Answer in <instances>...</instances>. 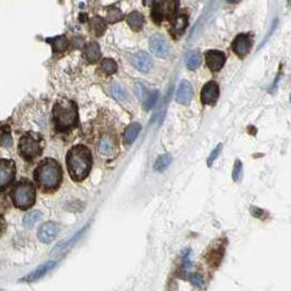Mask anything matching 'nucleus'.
I'll list each match as a JSON object with an SVG mask.
<instances>
[{
    "instance_id": "nucleus-1",
    "label": "nucleus",
    "mask_w": 291,
    "mask_h": 291,
    "mask_svg": "<svg viewBox=\"0 0 291 291\" xmlns=\"http://www.w3.org/2000/svg\"><path fill=\"white\" fill-rule=\"evenodd\" d=\"M67 168L69 175L75 181H83L92 168V155L89 148L77 145L67 153Z\"/></svg>"
},
{
    "instance_id": "nucleus-2",
    "label": "nucleus",
    "mask_w": 291,
    "mask_h": 291,
    "mask_svg": "<svg viewBox=\"0 0 291 291\" xmlns=\"http://www.w3.org/2000/svg\"><path fill=\"white\" fill-rule=\"evenodd\" d=\"M34 178L43 190H56L62 183V166L56 160L45 159L37 165L35 172H34Z\"/></svg>"
},
{
    "instance_id": "nucleus-3",
    "label": "nucleus",
    "mask_w": 291,
    "mask_h": 291,
    "mask_svg": "<svg viewBox=\"0 0 291 291\" xmlns=\"http://www.w3.org/2000/svg\"><path fill=\"white\" fill-rule=\"evenodd\" d=\"M54 123L57 130L66 132L78 125V109L75 102L59 99L53 108Z\"/></svg>"
},
{
    "instance_id": "nucleus-4",
    "label": "nucleus",
    "mask_w": 291,
    "mask_h": 291,
    "mask_svg": "<svg viewBox=\"0 0 291 291\" xmlns=\"http://www.w3.org/2000/svg\"><path fill=\"white\" fill-rule=\"evenodd\" d=\"M19 150L21 156H22L25 160L32 161L41 156L43 151V139L40 135L37 134H25L21 137L19 143Z\"/></svg>"
},
{
    "instance_id": "nucleus-5",
    "label": "nucleus",
    "mask_w": 291,
    "mask_h": 291,
    "mask_svg": "<svg viewBox=\"0 0 291 291\" xmlns=\"http://www.w3.org/2000/svg\"><path fill=\"white\" fill-rule=\"evenodd\" d=\"M14 200L16 207L22 210L31 208L35 203V188L30 182H22L16 187L14 192Z\"/></svg>"
},
{
    "instance_id": "nucleus-6",
    "label": "nucleus",
    "mask_w": 291,
    "mask_h": 291,
    "mask_svg": "<svg viewBox=\"0 0 291 291\" xmlns=\"http://www.w3.org/2000/svg\"><path fill=\"white\" fill-rule=\"evenodd\" d=\"M178 0H155L152 3L151 16L157 23L162 20L169 19L177 10Z\"/></svg>"
},
{
    "instance_id": "nucleus-7",
    "label": "nucleus",
    "mask_w": 291,
    "mask_h": 291,
    "mask_svg": "<svg viewBox=\"0 0 291 291\" xmlns=\"http://www.w3.org/2000/svg\"><path fill=\"white\" fill-rule=\"evenodd\" d=\"M16 175V164L12 160L0 161V190L14 181Z\"/></svg>"
},
{
    "instance_id": "nucleus-8",
    "label": "nucleus",
    "mask_w": 291,
    "mask_h": 291,
    "mask_svg": "<svg viewBox=\"0 0 291 291\" xmlns=\"http://www.w3.org/2000/svg\"><path fill=\"white\" fill-rule=\"evenodd\" d=\"M59 225L56 222L48 221L45 222L41 226V228L38 229V239L43 243H50L53 242L59 233Z\"/></svg>"
},
{
    "instance_id": "nucleus-9",
    "label": "nucleus",
    "mask_w": 291,
    "mask_h": 291,
    "mask_svg": "<svg viewBox=\"0 0 291 291\" xmlns=\"http://www.w3.org/2000/svg\"><path fill=\"white\" fill-rule=\"evenodd\" d=\"M200 97H202V102L204 104H216L218 97H219V85L215 81H209L203 87Z\"/></svg>"
},
{
    "instance_id": "nucleus-10",
    "label": "nucleus",
    "mask_w": 291,
    "mask_h": 291,
    "mask_svg": "<svg viewBox=\"0 0 291 291\" xmlns=\"http://www.w3.org/2000/svg\"><path fill=\"white\" fill-rule=\"evenodd\" d=\"M252 47V40L246 34H240L233 41L232 48L234 53L240 57H245L250 53Z\"/></svg>"
},
{
    "instance_id": "nucleus-11",
    "label": "nucleus",
    "mask_w": 291,
    "mask_h": 291,
    "mask_svg": "<svg viewBox=\"0 0 291 291\" xmlns=\"http://www.w3.org/2000/svg\"><path fill=\"white\" fill-rule=\"evenodd\" d=\"M150 49L153 55H156L157 57L164 58L168 56L169 54V45L163 37L159 34H156L150 38Z\"/></svg>"
},
{
    "instance_id": "nucleus-12",
    "label": "nucleus",
    "mask_w": 291,
    "mask_h": 291,
    "mask_svg": "<svg viewBox=\"0 0 291 291\" xmlns=\"http://www.w3.org/2000/svg\"><path fill=\"white\" fill-rule=\"evenodd\" d=\"M226 55L220 50H209L206 53V63L211 71H219L225 65Z\"/></svg>"
},
{
    "instance_id": "nucleus-13",
    "label": "nucleus",
    "mask_w": 291,
    "mask_h": 291,
    "mask_svg": "<svg viewBox=\"0 0 291 291\" xmlns=\"http://www.w3.org/2000/svg\"><path fill=\"white\" fill-rule=\"evenodd\" d=\"M193 97V87L186 80L179 83L177 92V101L181 104H188Z\"/></svg>"
},
{
    "instance_id": "nucleus-14",
    "label": "nucleus",
    "mask_w": 291,
    "mask_h": 291,
    "mask_svg": "<svg viewBox=\"0 0 291 291\" xmlns=\"http://www.w3.org/2000/svg\"><path fill=\"white\" fill-rule=\"evenodd\" d=\"M132 64L134 66L141 72H148L150 70L152 62L151 58L146 52H139L137 53L134 58H132Z\"/></svg>"
},
{
    "instance_id": "nucleus-15",
    "label": "nucleus",
    "mask_w": 291,
    "mask_h": 291,
    "mask_svg": "<svg viewBox=\"0 0 291 291\" xmlns=\"http://www.w3.org/2000/svg\"><path fill=\"white\" fill-rule=\"evenodd\" d=\"M55 265H56V263H55V262H47L45 264H43V265H41L40 267L36 268L35 271L32 272L31 274H29L27 277H24L22 280L28 281V282H32V281H35L37 279H40V278H42L43 276H44L46 273H48L50 269L54 268Z\"/></svg>"
},
{
    "instance_id": "nucleus-16",
    "label": "nucleus",
    "mask_w": 291,
    "mask_h": 291,
    "mask_svg": "<svg viewBox=\"0 0 291 291\" xmlns=\"http://www.w3.org/2000/svg\"><path fill=\"white\" fill-rule=\"evenodd\" d=\"M101 49L97 43L92 42L84 47V57L89 63H96L100 59Z\"/></svg>"
},
{
    "instance_id": "nucleus-17",
    "label": "nucleus",
    "mask_w": 291,
    "mask_h": 291,
    "mask_svg": "<svg viewBox=\"0 0 291 291\" xmlns=\"http://www.w3.org/2000/svg\"><path fill=\"white\" fill-rule=\"evenodd\" d=\"M115 149V140L112 136L105 135L101 138L99 144V151L101 155L103 156H110L111 153H113Z\"/></svg>"
},
{
    "instance_id": "nucleus-18",
    "label": "nucleus",
    "mask_w": 291,
    "mask_h": 291,
    "mask_svg": "<svg viewBox=\"0 0 291 291\" xmlns=\"http://www.w3.org/2000/svg\"><path fill=\"white\" fill-rule=\"evenodd\" d=\"M140 129H141L140 124L138 123L130 124V125L127 127V129L125 130V134H124V141H125V144L131 145L134 143L135 139L137 138V136L139 135Z\"/></svg>"
},
{
    "instance_id": "nucleus-19",
    "label": "nucleus",
    "mask_w": 291,
    "mask_h": 291,
    "mask_svg": "<svg viewBox=\"0 0 291 291\" xmlns=\"http://www.w3.org/2000/svg\"><path fill=\"white\" fill-rule=\"evenodd\" d=\"M127 22L132 30L139 31V30H141V28L144 27V16L139 14V12H131V14L127 16Z\"/></svg>"
},
{
    "instance_id": "nucleus-20",
    "label": "nucleus",
    "mask_w": 291,
    "mask_h": 291,
    "mask_svg": "<svg viewBox=\"0 0 291 291\" xmlns=\"http://www.w3.org/2000/svg\"><path fill=\"white\" fill-rule=\"evenodd\" d=\"M187 25V19L186 16H178L177 20L174 21V23L172 25V29H171V32H172L173 35L175 37H179L184 33Z\"/></svg>"
},
{
    "instance_id": "nucleus-21",
    "label": "nucleus",
    "mask_w": 291,
    "mask_h": 291,
    "mask_svg": "<svg viewBox=\"0 0 291 291\" xmlns=\"http://www.w3.org/2000/svg\"><path fill=\"white\" fill-rule=\"evenodd\" d=\"M110 92L114 99H116L117 101H125L127 99L126 90L118 83H113L111 85Z\"/></svg>"
},
{
    "instance_id": "nucleus-22",
    "label": "nucleus",
    "mask_w": 291,
    "mask_h": 291,
    "mask_svg": "<svg viewBox=\"0 0 291 291\" xmlns=\"http://www.w3.org/2000/svg\"><path fill=\"white\" fill-rule=\"evenodd\" d=\"M200 63H202V58H200V55L198 52H191L187 55L186 57V66L188 69L191 70H195L200 66Z\"/></svg>"
},
{
    "instance_id": "nucleus-23",
    "label": "nucleus",
    "mask_w": 291,
    "mask_h": 291,
    "mask_svg": "<svg viewBox=\"0 0 291 291\" xmlns=\"http://www.w3.org/2000/svg\"><path fill=\"white\" fill-rule=\"evenodd\" d=\"M101 69L106 75H113L117 71V64L113 59L105 58L101 63Z\"/></svg>"
},
{
    "instance_id": "nucleus-24",
    "label": "nucleus",
    "mask_w": 291,
    "mask_h": 291,
    "mask_svg": "<svg viewBox=\"0 0 291 291\" xmlns=\"http://www.w3.org/2000/svg\"><path fill=\"white\" fill-rule=\"evenodd\" d=\"M42 218V212L41 211H32L25 215L23 219V224L25 228H32L35 226L36 222Z\"/></svg>"
},
{
    "instance_id": "nucleus-25",
    "label": "nucleus",
    "mask_w": 291,
    "mask_h": 291,
    "mask_svg": "<svg viewBox=\"0 0 291 291\" xmlns=\"http://www.w3.org/2000/svg\"><path fill=\"white\" fill-rule=\"evenodd\" d=\"M171 161H172V157H171V155H169V153H164V155L160 156L156 160L155 170L156 171H163L164 169L168 168L169 164L171 163Z\"/></svg>"
},
{
    "instance_id": "nucleus-26",
    "label": "nucleus",
    "mask_w": 291,
    "mask_h": 291,
    "mask_svg": "<svg viewBox=\"0 0 291 291\" xmlns=\"http://www.w3.org/2000/svg\"><path fill=\"white\" fill-rule=\"evenodd\" d=\"M141 99H144V105L145 109L149 111L150 109H152V106L156 104L157 99H158V92L156 91H150L148 93H146L145 91V96L141 97Z\"/></svg>"
},
{
    "instance_id": "nucleus-27",
    "label": "nucleus",
    "mask_w": 291,
    "mask_h": 291,
    "mask_svg": "<svg viewBox=\"0 0 291 291\" xmlns=\"http://www.w3.org/2000/svg\"><path fill=\"white\" fill-rule=\"evenodd\" d=\"M52 46L54 48V52H63L68 47V41L65 36L55 37L52 41Z\"/></svg>"
},
{
    "instance_id": "nucleus-28",
    "label": "nucleus",
    "mask_w": 291,
    "mask_h": 291,
    "mask_svg": "<svg viewBox=\"0 0 291 291\" xmlns=\"http://www.w3.org/2000/svg\"><path fill=\"white\" fill-rule=\"evenodd\" d=\"M0 145L5 146V147H9V146L12 145L10 129L7 126L2 127L0 129Z\"/></svg>"
},
{
    "instance_id": "nucleus-29",
    "label": "nucleus",
    "mask_w": 291,
    "mask_h": 291,
    "mask_svg": "<svg viewBox=\"0 0 291 291\" xmlns=\"http://www.w3.org/2000/svg\"><path fill=\"white\" fill-rule=\"evenodd\" d=\"M242 169H243V165H242V162L240 160H235V163H234V168H233V172H232V178L235 182H238L240 178H241L242 177Z\"/></svg>"
},
{
    "instance_id": "nucleus-30",
    "label": "nucleus",
    "mask_w": 291,
    "mask_h": 291,
    "mask_svg": "<svg viewBox=\"0 0 291 291\" xmlns=\"http://www.w3.org/2000/svg\"><path fill=\"white\" fill-rule=\"evenodd\" d=\"M122 14L118 9H110L108 12V20L110 22H115V21H118L121 19Z\"/></svg>"
},
{
    "instance_id": "nucleus-31",
    "label": "nucleus",
    "mask_w": 291,
    "mask_h": 291,
    "mask_svg": "<svg viewBox=\"0 0 291 291\" xmlns=\"http://www.w3.org/2000/svg\"><path fill=\"white\" fill-rule=\"evenodd\" d=\"M221 149H222V144L218 145V147L211 152V155L209 156V158H208V166H210L212 164V162L217 159V157L219 156Z\"/></svg>"
},
{
    "instance_id": "nucleus-32",
    "label": "nucleus",
    "mask_w": 291,
    "mask_h": 291,
    "mask_svg": "<svg viewBox=\"0 0 291 291\" xmlns=\"http://www.w3.org/2000/svg\"><path fill=\"white\" fill-rule=\"evenodd\" d=\"M190 280H191V282L194 286H197V287H202L203 286L202 278H200L197 275V274H192V275L190 276Z\"/></svg>"
},
{
    "instance_id": "nucleus-33",
    "label": "nucleus",
    "mask_w": 291,
    "mask_h": 291,
    "mask_svg": "<svg viewBox=\"0 0 291 291\" xmlns=\"http://www.w3.org/2000/svg\"><path fill=\"white\" fill-rule=\"evenodd\" d=\"M5 220L2 219L1 216H0V235L3 232V230H5Z\"/></svg>"
},
{
    "instance_id": "nucleus-34",
    "label": "nucleus",
    "mask_w": 291,
    "mask_h": 291,
    "mask_svg": "<svg viewBox=\"0 0 291 291\" xmlns=\"http://www.w3.org/2000/svg\"><path fill=\"white\" fill-rule=\"evenodd\" d=\"M226 1H228V2H231V3H234V2H237L238 0H226Z\"/></svg>"
}]
</instances>
